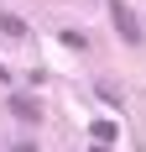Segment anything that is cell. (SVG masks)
<instances>
[{
	"label": "cell",
	"instance_id": "6da1fadb",
	"mask_svg": "<svg viewBox=\"0 0 146 152\" xmlns=\"http://www.w3.org/2000/svg\"><path fill=\"white\" fill-rule=\"evenodd\" d=\"M110 16H115V31H120V37H125L131 47L146 37V31H141V16H136L131 5H125V0H110Z\"/></svg>",
	"mask_w": 146,
	"mask_h": 152
},
{
	"label": "cell",
	"instance_id": "5b68a950",
	"mask_svg": "<svg viewBox=\"0 0 146 152\" xmlns=\"http://www.w3.org/2000/svg\"><path fill=\"white\" fill-rule=\"evenodd\" d=\"M0 79H11V74H5V68H0Z\"/></svg>",
	"mask_w": 146,
	"mask_h": 152
},
{
	"label": "cell",
	"instance_id": "277c9868",
	"mask_svg": "<svg viewBox=\"0 0 146 152\" xmlns=\"http://www.w3.org/2000/svg\"><path fill=\"white\" fill-rule=\"evenodd\" d=\"M89 137H94V142H115L120 131H115V121H94V126H89Z\"/></svg>",
	"mask_w": 146,
	"mask_h": 152
},
{
	"label": "cell",
	"instance_id": "3957f363",
	"mask_svg": "<svg viewBox=\"0 0 146 152\" xmlns=\"http://www.w3.org/2000/svg\"><path fill=\"white\" fill-rule=\"evenodd\" d=\"M0 31H5L11 42H21V37H26V21H21V16H0Z\"/></svg>",
	"mask_w": 146,
	"mask_h": 152
},
{
	"label": "cell",
	"instance_id": "7a4b0ae2",
	"mask_svg": "<svg viewBox=\"0 0 146 152\" xmlns=\"http://www.w3.org/2000/svg\"><path fill=\"white\" fill-rule=\"evenodd\" d=\"M11 115H21V121H37L42 110H37V100H26V94H11Z\"/></svg>",
	"mask_w": 146,
	"mask_h": 152
}]
</instances>
